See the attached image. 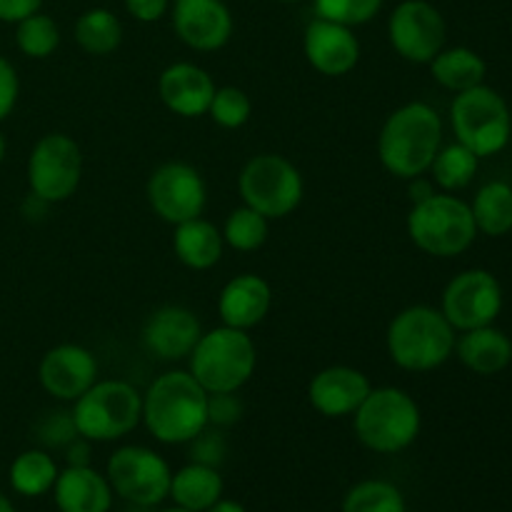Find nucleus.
<instances>
[{
    "mask_svg": "<svg viewBox=\"0 0 512 512\" xmlns=\"http://www.w3.org/2000/svg\"><path fill=\"white\" fill-rule=\"evenodd\" d=\"M158 443L185 445L208 428V393L190 370H170L143 395V420Z\"/></svg>",
    "mask_w": 512,
    "mask_h": 512,
    "instance_id": "nucleus-1",
    "label": "nucleus"
},
{
    "mask_svg": "<svg viewBox=\"0 0 512 512\" xmlns=\"http://www.w3.org/2000/svg\"><path fill=\"white\" fill-rule=\"evenodd\" d=\"M443 145V120L428 103H405L393 110L378 135V158L395 178H418Z\"/></svg>",
    "mask_w": 512,
    "mask_h": 512,
    "instance_id": "nucleus-2",
    "label": "nucleus"
},
{
    "mask_svg": "<svg viewBox=\"0 0 512 512\" xmlns=\"http://www.w3.org/2000/svg\"><path fill=\"white\" fill-rule=\"evenodd\" d=\"M388 355L398 368L410 373H428L448 363L455 353V328L443 310L430 305H410L400 310L385 333Z\"/></svg>",
    "mask_w": 512,
    "mask_h": 512,
    "instance_id": "nucleus-3",
    "label": "nucleus"
},
{
    "mask_svg": "<svg viewBox=\"0 0 512 512\" xmlns=\"http://www.w3.org/2000/svg\"><path fill=\"white\" fill-rule=\"evenodd\" d=\"M423 415L413 395L400 388H373L353 413V430L360 445L380 455L408 450L418 440Z\"/></svg>",
    "mask_w": 512,
    "mask_h": 512,
    "instance_id": "nucleus-4",
    "label": "nucleus"
},
{
    "mask_svg": "<svg viewBox=\"0 0 512 512\" xmlns=\"http://www.w3.org/2000/svg\"><path fill=\"white\" fill-rule=\"evenodd\" d=\"M190 375L205 388V393H238L255 373L258 350L248 330L220 328L200 335L190 353Z\"/></svg>",
    "mask_w": 512,
    "mask_h": 512,
    "instance_id": "nucleus-5",
    "label": "nucleus"
},
{
    "mask_svg": "<svg viewBox=\"0 0 512 512\" xmlns=\"http://www.w3.org/2000/svg\"><path fill=\"white\" fill-rule=\"evenodd\" d=\"M70 413L80 438L90 443H113L140 425L143 395L125 380H95L75 400Z\"/></svg>",
    "mask_w": 512,
    "mask_h": 512,
    "instance_id": "nucleus-6",
    "label": "nucleus"
},
{
    "mask_svg": "<svg viewBox=\"0 0 512 512\" xmlns=\"http://www.w3.org/2000/svg\"><path fill=\"white\" fill-rule=\"evenodd\" d=\"M473 210L455 195L435 193L433 198L413 205L408 213V235L423 253L435 258H455L473 245Z\"/></svg>",
    "mask_w": 512,
    "mask_h": 512,
    "instance_id": "nucleus-7",
    "label": "nucleus"
},
{
    "mask_svg": "<svg viewBox=\"0 0 512 512\" xmlns=\"http://www.w3.org/2000/svg\"><path fill=\"white\" fill-rule=\"evenodd\" d=\"M243 205L258 210L268 220L288 218L303 203L305 183L300 170L288 158L260 153L243 165L238 178Z\"/></svg>",
    "mask_w": 512,
    "mask_h": 512,
    "instance_id": "nucleus-8",
    "label": "nucleus"
},
{
    "mask_svg": "<svg viewBox=\"0 0 512 512\" xmlns=\"http://www.w3.org/2000/svg\"><path fill=\"white\" fill-rule=\"evenodd\" d=\"M450 123L458 143L473 150L478 158H488L508 145L512 115L503 95L488 85H475L455 95L450 105Z\"/></svg>",
    "mask_w": 512,
    "mask_h": 512,
    "instance_id": "nucleus-9",
    "label": "nucleus"
},
{
    "mask_svg": "<svg viewBox=\"0 0 512 512\" xmlns=\"http://www.w3.org/2000/svg\"><path fill=\"white\" fill-rule=\"evenodd\" d=\"M105 478L113 493L128 505L155 508L170 495L173 470L155 450L143 445H123L108 458Z\"/></svg>",
    "mask_w": 512,
    "mask_h": 512,
    "instance_id": "nucleus-10",
    "label": "nucleus"
},
{
    "mask_svg": "<svg viewBox=\"0 0 512 512\" xmlns=\"http://www.w3.org/2000/svg\"><path fill=\"white\" fill-rule=\"evenodd\" d=\"M83 178L80 145L65 133H48L33 145L28 158V185L35 198L63 203L78 190Z\"/></svg>",
    "mask_w": 512,
    "mask_h": 512,
    "instance_id": "nucleus-11",
    "label": "nucleus"
},
{
    "mask_svg": "<svg viewBox=\"0 0 512 512\" xmlns=\"http://www.w3.org/2000/svg\"><path fill=\"white\" fill-rule=\"evenodd\" d=\"M150 208L170 225L200 218L208 205V185L203 175L188 163L168 160L150 173L145 185Z\"/></svg>",
    "mask_w": 512,
    "mask_h": 512,
    "instance_id": "nucleus-12",
    "label": "nucleus"
},
{
    "mask_svg": "<svg viewBox=\"0 0 512 512\" xmlns=\"http://www.w3.org/2000/svg\"><path fill=\"white\" fill-rule=\"evenodd\" d=\"M388 38L400 58L425 65L445 48L448 25L428 0H403L388 18Z\"/></svg>",
    "mask_w": 512,
    "mask_h": 512,
    "instance_id": "nucleus-13",
    "label": "nucleus"
},
{
    "mask_svg": "<svg viewBox=\"0 0 512 512\" xmlns=\"http://www.w3.org/2000/svg\"><path fill=\"white\" fill-rule=\"evenodd\" d=\"M440 310L455 330L485 328L503 310V288L488 270H463L445 288Z\"/></svg>",
    "mask_w": 512,
    "mask_h": 512,
    "instance_id": "nucleus-14",
    "label": "nucleus"
},
{
    "mask_svg": "<svg viewBox=\"0 0 512 512\" xmlns=\"http://www.w3.org/2000/svg\"><path fill=\"white\" fill-rule=\"evenodd\" d=\"M38 380L55 400L75 403L98 380V360L83 345H55L40 360Z\"/></svg>",
    "mask_w": 512,
    "mask_h": 512,
    "instance_id": "nucleus-15",
    "label": "nucleus"
},
{
    "mask_svg": "<svg viewBox=\"0 0 512 512\" xmlns=\"http://www.w3.org/2000/svg\"><path fill=\"white\" fill-rule=\"evenodd\" d=\"M173 28L188 48L213 53L233 38V13L223 0H178L173 3Z\"/></svg>",
    "mask_w": 512,
    "mask_h": 512,
    "instance_id": "nucleus-16",
    "label": "nucleus"
},
{
    "mask_svg": "<svg viewBox=\"0 0 512 512\" xmlns=\"http://www.w3.org/2000/svg\"><path fill=\"white\" fill-rule=\"evenodd\" d=\"M305 60L328 78L348 75L360 60V40L348 25L333 23V20L315 18L310 20L303 35Z\"/></svg>",
    "mask_w": 512,
    "mask_h": 512,
    "instance_id": "nucleus-17",
    "label": "nucleus"
},
{
    "mask_svg": "<svg viewBox=\"0 0 512 512\" xmlns=\"http://www.w3.org/2000/svg\"><path fill=\"white\" fill-rule=\"evenodd\" d=\"M200 335H203L200 320L183 305H163L143 325L145 350L160 360L190 358Z\"/></svg>",
    "mask_w": 512,
    "mask_h": 512,
    "instance_id": "nucleus-18",
    "label": "nucleus"
},
{
    "mask_svg": "<svg viewBox=\"0 0 512 512\" xmlns=\"http://www.w3.org/2000/svg\"><path fill=\"white\" fill-rule=\"evenodd\" d=\"M373 390L368 375L350 365H330L308 385V400L323 418H348Z\"/></svg>",
    "mask_w": 512,
    "mask_h": 512,
    "instance_id": "nucleus-19",
    "label": "nucleus"
},
{
    "mask_svg": "<svg viewBox=\"0 0 512 512\" xmlns=\"http://www.w3.org/2000/svg\"><path fill=\"white\" fill-rule=\"evenodd\" d=\"M215 80L205 68L195 63L168 65L158 78V95L170 113L180 118H200L208 115L210 100L215 95Z\"/></svg>",
    "mask_w": 512,
    "mask_h": 512,
    "instance_id": "nucleus-20",
    "label": "nucleus"
},
{
    "mask_svg": "<svg viewBox=\"0 0 512 512\" xmlns=\"http://www.w3.org/2000/svg\"><path fill=\"white\" fill-rule=\"evenodd\" d=\"M273 305V288L265 278L255 273L235 275L225 283L218 298V315L223 325L238 330H250L265 320Z\"/></svg>",
    "mask_w": 512,
    "mask_h": 512,
    "instance_id": "nucleus-21",
    "label": "nucleus"
},
{
    "mask_svg": "<svg viewBox=\"0 0 512 512\" xmlns=\"http://www.w3.org/2000/svg\"><path fill=\"white\" fill-rule=\"evenodd\" d=\"M55 505L60 512H110L113 508V488L103 473L85 465L60 470L53 485Z\"/></svg>",
    "mask_w": 512,
    "mask_h": 512,
    "instance_id": "nucleus-22",
    "label": "nucleus"
},
{
    "mask_svg": "<svg viewBox=\"0 0 512 512\" xmlns=\"http://www.w3.org/2000/svg\"><path fill=\"white\" fill-rule=\"evenodd\" d=\"M455 353L460 363L478 375H495L512 363V340L503 330L485 328L465 330L463 338L455 340Z\"/></svg>",
    "mask_w": 512,
    "mask_h": 512,
    "instance_id": "nucleus-23",
    "label": "nucleus"
},
{
    "mask_svg": "<svg viewBox=\"0 0 512 512\" xmlns=\"http://www.w3.org/2000/svg\"><path fill=\"white\" fill-rule=\"evenodd\" d=\"M173 248L180 263L190 270H210L223 258V233L203 215L175 225Z\"/></svg>",
    "mask_w": 512,
    "mask_h": 512,
    "instance_id": "nucleus-24",
    "label": "nucleus"
},
{
    "mask_svg": "<svg viewBox=\"0 0 512 512\" xmlns=\"http://www.w3.org/2000/svg\"><path fill=\"white\" fill-rule=\"evenodd\" d=\"M223 488V475L218 473V468L188 463L173 473L168 498L185 510L205 512L223 498Z\"/></svg>",
    "mask_w": 512,
    "mask_h": 512,
    "instance_id": "nucleus-25",
    "label": "nucleus"
},
{
    "mask_svg": "<svg viewBox=\"0 0 512 512\" xmlns=\"http://www.w3.org/2000/svg\"><path fill=\"white\" fill-rule=\"evenodd\" d=\"M428 65L433 78L453 93H463L475 85H483L485 73H488L485 60L475 50L463 48V45L460 48H443Z\"/></svg>",
    "mask_w": 512,
    "mask_h": 512,
    "instance_id": "nucleus-26",
    "label": "nucleus"
},
{
    "mask_svg": "<svg viewBox=\"0 0 512 512\" xmlns=\"http://www.w3.org/2000/svg\"><path fill=\"white\" fill-rule=\"evenodd\" d=\"M75 43L80 50L95 58L115 53L123 43V23L108 8H90L75 20Z\"/></svg>",
    "mask_w": 512,
    "mask_h": 512,
    "instance_id": "nucleus-27",
    "label": "nucleus"
},
{
    "mask_svg": "<svg viewBox=\"0 0 512 512\" xmlns=\"http://www.w3.org/2000/svg\"><path fill=\"white\" fill-rule=\"evenodd\" d=\"M58 463L48 450H25L10 465V488L23 498H40V495L50 493L58 480Z\"/></svg>",
    "mask_w": 512,
    "mask_h": 512,
    "instance_id": "nucleus-28",
    "label": "nucleus"
},
{
    "mask_svg": "<svg viewBox=\"0 0 512 512\" xmlns=\"http://www.w3.org/2000/svg\"><path fill=\"white\" fill-rule=\"evenodd\" d=\"M473 220L475 228L480 233L490 235V238H500V235L512 230V188L503 180H493V183L483 185L475 195L473 205Z\"/></svg>",
    "mask_w": 512,
    "mask_h": 512,
    "instance_id": "nucleus-29",
    "label": "nucleus"
},
{
    "mask_svg": "<svg viewBox=\"0 0 512 512\" xmlns=\"http://www.w3.org/2000/svg\"><path fill=\"white\" fill-rule=\"evenodd\" d=\"M478 163V155L465 148L463 143H450L445 148L440 145L438 155L430 163V175H433V183L438 188H443L445 193H453V190H463L473 183Z\"/></svg>",
    "mask_w": 512,
    "mask_h": 512,
    "instance_id": "nucleus-30",
    "label": "nucleus"
},
{
    "mask_svg": "<svg viewBox=\"0 0 512 512\" xmlns=\"http://www.w3.org/2000/svg\"><path fill=\"white\" fill-rule=\"evenodd\" d=\"M223 240L225 245H230L233 250L240 253H253V250L263 248L265 240H268L270 225L265 215H260L258 210L248 208V205H240V208L230 210V215L225 218L223 225Z\"/></svg>",
    "mask_w": 512,
    "mask_h": 512,
    "instance_id": "nucleus-31",
    "label": "nucleus"
},
{
    "mask_svg": "<svg viewBox=\"0 0 512 512\" xmlns=\"http://www.w3.org/2000/svg\"><path fill=\"white\" fill-rule=\"evenodd\" d=\"M343 512H408L398 485L388 480H363L343 500Z\"/></svg>",
    "mask_w": 512,
    "mask_h": 512,
    "instance_id": "nucleus-32",
    "label": "nucleus"
},
{
    "mask_svg": "<svg viewBox=\"0 0 512 512\" xmlns=\"http://www.w3.org/2000/svg\"><path fill=\"white\" fill-rule=\"evenodd\" d=\"M15 45L25 58L45 60L58 50L60 28L50 15L35 13L15 25Z\"/></svg>",
    "mask_w": 512,
    "mask_h": 512,
    "instance_id": "nucleus-33",
    "label": "nucleus"
},
{
    "mask_svg": "<svg viewBox=\"0 0 512 512\" xmlns=\"http://www.w3.org/2000/svg\"><path fill=\"white\" fill-rule=\"evenodd\" d=\"M208 115L213 123H218L225 130H238L253 115V103H250L248 93L235 85H225V88L215 90L213 100H210Z\"/></svg>",
    "mask_w": 512,
    "mask_h": 512,
    "instance_id": "nucleus-34",
    "label": "nucleus"
},
{
    "mask_svg": "<svg viewBox=\"0 0 512 512\" xmlns=\"http://www.w3.org/2000/svg\"><path fill=\"white\" fill-rule=\"evenodd\" d=\"M383 3L385 0H313V8L318 18L358 28L370 23L383 10Z\"/></svg>",
    "mask_w": 512,
    "mask_h": 512,
    "instance_id": "nucleus-35",
    "label": "nucleus"
},
{
    "mask_svg": "<svg viewBox=\"0 0 512 512\" xmlns=\"http://www.w3.org/2000/svg\"><path fill=\"white\" fill-rule=\"evenodd\" d=\"M190 463L210 465V468H220L228 455V443H225L223 430L208 425L205 430H200L193 440H190Z\"/></svg>",
    "mask_w": 512,
    "mask_h": 512,
    "instance_id": "nucleus-36",
    "label": "nucleus"
},
{
    "mask_svg": "<svg viewBox=\"0 0 512 512\" xmlns=\"http://www.w3.org/2000/svg\"><path fill=\"white\" fill-rule=\"evenodd\" d=\"M78 438V428H75L73 413H48L38 423V440L45 448H68L73 440Z\"/></svg>",
    "mask_w": 512,
    "mask_h": 512,
    "instance_id": "nucleus-37",
    "label": "nucleus"
},
{
    "mask_svg": "<svg viewBox=\"0 0 512 512\" xmlns=\"http://www.w3.org/2000/svg\"><path fill=\"white\" fill-rule=\"evenodd\" d=\"M245 408L243 400L238 398V393H210L208 395V425L213 428L225 430L233 428L235 423H240Z\"/></svg>",
    "mask_w": 512,
    "mask_h": 512,
    "instance_id": "nucleus-38",
    "label": "nucleus"
},
{
    "mask_svg": "<svg viewBox=\"0 0 512 512\" xmlns=\"http://www.w3.org/2000/svg\"><path fill=\"white\" fill-rule=\"evenodd\" d=\"M18 95H20L18 70H15V65L10 63L8 58L0 55V123L13 113L15 103H18Z\"/></svg>",
    "mask_w": 512,
    "mask_h": 512,
    "instance_id": "nucleus-39",
    "label": "nucleus"
},
{
    "mask_svg": "<svg viewBox=\"0 0 512 512\" xmlns=\"http://www.w3.org/2000/svg\"><path fill=\"white\" fill-rule=\"evenodd\" d=\"M173 0H123L125 10L140 23H158L170 10Z\"/></svg>",
    "mask_w": 512,
    "mask_h": 512,
    "instance_id": "nucleus-40",
    "label": "nucleus"
},
{
    "mask_svg": "<svg viewBox=\"0 0 512 512\" xmlns=\"http://www.w3.org/2000/svg\"><path fill=\"white\" fill-rule=\"evenodd\" d=\"M43 0H0V23L18 25L20 20L40 13Z\"/></svg>",
    "mask_w": 512,
    "mask_h": 512,
    "instance_id": "nucleus-41",
    "label": "nucleus"
},
{
    "mask_svg": "<svg viewBox=\"0 0 512 512\" xmlns=\"http://www.w3.org/2000/svg\"><path fill=\"white\" fill-rule=\"evenodd\" d=\"M65 463L73 465V468H85V465H93V448H90V440L75 438L73 443L65 448Z\"/></svg>",
    "mask_w": 512,
    "mask_h": 512,
    "instance_id": "nucleus-42",
    "label": "nucleus"
},
{
    "mask_svg": "<svg viewBox=\"0 0 512 512\" xmlns=\"http://www.w3.org/2000/svg\"><path fill=\"white\" fill-rule=\"evenodd\" d=\"M408 183H410V188H408L410 203H413V205L423 203V200L433 198V195H435V183L430 178H423V175H418V178H410Z\"/></svg>",
    "mask_w": 512,
    "mask_h": 512,
    "instance_id": "nucleus-43",
    "label": "nucleus"
},
{
    "mask_svg": "<svg viewBox=\"0 0 512 512\" xmlns=\"http://www.w3.org/2000/svg\"><path fill=\"white\" fill-rule=\"evenodd\" d=\"M205 512H248L243 508V505L238 503V500H225V498H220L218 503L215 505H210L208 510Z\"/></svg>",
    "mask_w": 512,
    "mask_h": 512,
    "instance_id": "nucleus-44",
    "label": "nucleus"
},
{
    "mask_svg": "<svg viewBox=\"0 0 512 512\" xmlns=\"http://www.w3.org/2000/svg\"><path fill=\"white\" fill-rule=\"evenodd\" d=\"M0 512H15V508H13V503H10L8 498H5L3 493H0Z\"/></svg>",
    "mask_w": 512,
    "mask_h": 512,
    "instance_id": "nucleus-45",
    "label": "nucleus"
},
{
    "mask_svg": "<svg viewBox=\"0 0 512 512\" xmlns=\"http://www.w3.org/2000/svg\"><path fill=\"white\" fill-rule=\"evenodd\" d=\"M5 160V138H3V133H0V163H3Z\"/></svg>",
    "mask_w": 512,
    "mask_h": 512,
    "instance_id": "nucleus-46",
    "label": "nucleus"
},
{
    "mask_svg": "<svg viewBox=\"0 0 512 512\" xmlns=\"http://www.w3.org/2000/svg\"><path fill=\"white\" fill-rule=\"evenodd\" d=\"M160 512H193V510H185V508H180V505H173V508H165Z\"/></svg>",
    "mask_w": 512,
    "mask_h": 512,
    "instance_id": "nucleus-47",
    "label": "nucleus"
},
{
    "mask_svg": "<svg viewBox=\"0 0 512 512\" xmlns=\"http://www.w3.org/2000/svg\"><path fill=\"white\" fill-rule=\"evenodd\" d=\"M278 3H303V0H278Z\"/></svg>",
    "mask_w": 512,
    "mask_h": 512,
    "instance_id": "nucleus-48",
    "label": "nucleus"
},
{
    "mask_svg": "<svg viewBox=\"0 0 512 512\" xmlns=\"http://www.w3.org/2000/svg\"><path fill=\"white\" fill-rule=\"evenodd\" d=\"M173 3H178V0H173Z\"/></svg>",
    "mask_w": 512,
    "mask_h": 512,
    "instance_id": "nucleus-49",
    "label": "nucleus"
}]
</instances>
